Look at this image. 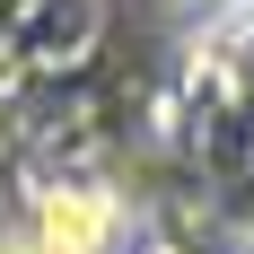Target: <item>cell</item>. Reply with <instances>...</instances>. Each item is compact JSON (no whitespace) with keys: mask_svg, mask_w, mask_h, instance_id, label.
<instances>
[{"mask_svg":"<svg viewBox=\"0 0 254 254\" xmlns=\"http://www.w3.org/2000/svg\"><path fill=\"white\" fill-rule=\"evenodd\" d=\"M114 246V202L88 184H62L35 202V254H105Z\"/></svg>","mask_w":254,"mask_h":254,"instance_id":"6da1fadb","label":"cell"}]
</instances>
